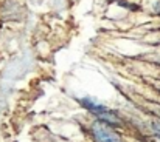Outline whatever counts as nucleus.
<instances>
[{
	"mask_svg": "<svg viewBox=\"0 0 160 142\" xmlns=\"http://www.w3.org/2000/svg\"><path fill=\"white\" fill-rule=\"evenodd\" d=\"M79 102H81V105H82L86 110H89L93 116H97L98 121L104 122V124L110 125V127H113V125H121L120 116H118L113 110H110L109 107H106L104 103H101L98 99H95V97H81Z\"/></svg>",
	"mask_w": 160,
	"mask_h": 142,
	"instance_id": "f257e3e1",
	"label": "nucleus"
},
{
	"mask_svg": "<svg viewBox=\"0 0 160 142\" xmlns=\"http://www.w3.org/2000/svg\"><path fill=\"white\" fill-rule=\"evenodd\" d=\"M95 142H124V139L110 127L101 121H95L90 127Z\"/></svg>",
	"mask_w": 160,
	"mask_h": 142,
	"instance_id": "f03ea898",
	"label": "nucleus"
},
{
	"mask_svg": "<svg viewBox=\"0 0 160 142\" xmlns=\"http://www.w3.org/2000/svg\"><path fill=\"white\" fill-rule=\"evenodd\" d=\"M152 135L156 138V141L160 142V122H152Z\"/></svg>",
	"mask_w": 160,
	"mask_h": 142,
	"instance_id": "7ed1b4c3",
	"label": "nucleus"
}]
</instances>
